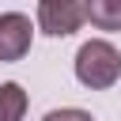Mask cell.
I'll list each match as a JSON object with an SVG mask.
<instances>
[{
    "label": "cell",
    "instance_id": "obj_2",
    "mask_svg": "<svg viewBox=\"0 0 121 121\" xmlns=\"http://www.w3.org/2000/svg\"><path fill=\"white\" fill-rule=\"evenodd\" d=\"M83 4L79 0H42L38 4V30L49 38H68L83 26Z\"/></svg>",
    "mask_w": 121,
    "mask_h": 121
},
{
    "label": "cell",
    "instance_id": "obj_4",
    "mask_svg": "<svg viewBox=\"0 0 121 121\" xmlns=\"http://www.w3.org/2000/svg\"><path fill=\"white\" fill-rule=\"evenodd\" d=\"M83 15L98 30H121V0H91L83 4Z\"/></svg>",
    "mask_w": 121,
    "mask_h": 121
},
{
    "label": "cell",
    "instance_id": "obj_5",
    "mask_svg": "<svg viewBox=\"0 0 121 121\" xmlns=\"http://www.w3.org/2000/svg\"><path fill=\"white\" fill-rule=\"evenodd\" d=\"M26 106H30V98L19 83H0V121H23Z\"/></svg>",
    "mask_w": 121,
    "mask_h": 121
},
{
    "label": "cell",
    "instance_id": "obj_1",
    "mask_svg": "<svg viewBox=\"0 0 121 121\" xmlns=\"http://www.w3.org/2000/svg\"><path fill=\"white\" fill-rule=\"evenodd\" d=\"M76 79L91 91H106L121 79V53L106 38H91L76 53Z\"/></svg>",
    "mask_w": 121,
    "mask_h": 121
},
{
    "label": "cell",
    "instance_id": "obj_6",
    "mask_svg": "<svg viewBox=\"0 0 121 121\" xmlns=\"http://www.w3.org/2000/svg\"><path fill=\"white\" fill-rule=\"evenodd\" d=\"M42 121H95L87 110H79V106H60V110H49Z\"/></svg>",
    "mask_w": 121,
    "mask_h": 121
},
{
    "label": "cell",
    "instance_id": "obj_3",
    "mask_svg": "<svg viewBox=\"0 0 121 121\" xmlns=\"http://www.w3.org/2000/svg\"><path fill=\"white\" fill-rule=\"evenodd\" d=\"M30 42H34V23L30 15L23 11H4L0 15V60L11 64V60H23L30 53Z\"/></svg>",
    "mask_w": 121,
    "mask_h": 121
}]
</instances>
